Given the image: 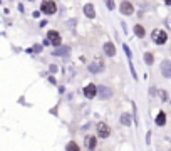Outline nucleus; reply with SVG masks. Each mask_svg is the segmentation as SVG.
<instances>
[{
	"label": "nucleus",
	"mask_w": 171,
	"mask_h": 151,
	"mask_svg": "<svg viewBox=\"0 0 171 151\" xmlns=\"http://www.w3.org/2000/svg\"><path fill=\"white\" fill-rule=\"evenodd\" d=\"M97 94V87H96L94 84H89L84 87V96L87 97V99H92V97Z\"/></svg>",
	"instance_id": "obj_6"
},
{
	"label": "nucleus",
	"mask_w": 171,
	"mask_h": 151,
	"mask_svg": "<svg viewBox=\"0 0 171 151\" xmlns=\"http://www.w3.org/2000/svg\"><path fill=\"white\" fill-rule=\"evenodd\" d=\"M40 10H42L44 14H47V15H52V14H56L57 5H56L54 0H42V3H40Z\"/></svg>",
	"instance_id": "obj_1"
},
{
	"label": "nucleus",
	"mask_w": 171,
	"mask_h": 151,
	"mask_svg": "<svg viewBox=\"0 0 171 151\" xmlns=\"http://www.w3.org/2000/svg\"><path fill=\"white\" fill-rule=\"evenodd\" d=\"M40 51H42V47H40V46H35L34 47V52H40Z\"/></svg>",
	"instance_id": "obj_21"
},
{
	"label": "nucleus",
	"mask_w": 171,
	"mask_h": 151,
	"mask_svg": "<svg viewBox=\"0 0 171 151\" xmlns=\"http://www.w3.org/2000/svg\"><path fill=\"white\" fill-rule=\"evenodd\" d=\"M104 69V62H101V60H94V62H91V66H89V71L92 72V74H97V72H101Z\"/></svg>",
	"instance_id": "obj_7"
},
{
	"label": "nucleus",
	"mask_w": 171,
	"mask_h": 151,
	"mask_svg": "<svg viewBox=\"0 0 171 151\" xmlns=\"http://www.w3.org/2000/svg\"><path fill=\"white\" fill-rule=\"evenodd\" d=\"M97 92H99V96H101V99H109V97L112 96V91L109 87H106V86L97 87Z\"/></svg>",
	"instance_id": "obj_8"
},
{
	"label": "nucleus",
	"mask_w": 171,
	"mask_h": 151,
	"mask_svg": "<svg viewBox=\"0 0 171 151\" xmlns=\"http://www.w3.org/2000/svg\"><path fill=\"white\" fill-rule=\"evenodd\" d=\"M97 134H99V138H107V136L111 134L109 126L104 124V123H99V124H97Z\"/></svg>",
	"instance_id": "obj_5"
},
{
	"label": "nucleus",
	"mask_w": 171,
	"mask_h": 151,
	"mask_svg": "<svg viewBox=\"0 0 171 151\" xmlns=\"http://www.w3.org/2000/svg\"><path fill=\"white\" fill-rule=\"evenodd\" d=\"M104 52H106L109 57H112L116 54V49H114V46H112L111 42H106V44H104Z\"/></svg>",
	"instance_id": "obj_12"
},
{
	"label": "nucleus",
	"mask_w": 171,
	"mask_h": 151,
	"mask_svg": "<svg viewBox=\"0 0 171 151\" xmlns=\"http://www.w3.org/2000/svg\"><path fill=\"white\" fill-rule=\"evenodd\" d=\"M84 14H86V17H89V19H94L96 17V10H94L92 3H87V5L84 7Z\"/></svg>",
	"instance_id": "obj_10"
},
{
	"label": "nucleus",
	"mask_w": 171,
	"mask_h": 151,
	"mask_svg": "<svg viewBox=\"0 0 171 151\" xmlns=\"http://www.w3.org/2000/svg\"><path fill=\"white\" fill-rule=\"evenodd\" d=\"M121 123H123L124 126H131V116L124 113L123 116H121Z\"/></svg>",
	"instance_id": "obj_15"
},
{
	"label": "nucleus",
	"mask_w": 171,
	"mask_h": 151,
	"mask_svg": "<svg viewBox=\"0 0 171 151\" xmlns=\"http://www.w3.org/2000/svg\"><path fill=\"white\" fill-rule=\"evenodd\" d=\"M134 34L137 35V37H141V39H143L144 35H146L144 27H143V25H139V24H137V25H134Z\"/></svg>",
	"instance_id": "obj_13"
},
{
	"label": "nucleus",
	"mask_w": 171,
	"mask_h": 151,
	"mask_svg": "<svg viewBox=\"0 0 171 151\" xmlns=\"http://www.w3.org/2000/svg\"><path fill=\"white\" fill-rule=\"evenodd\" d=\"M144 62L148 64V66H151V64L154 62V57L151 52H144Z\"/></svg>",
	"instance_id": "obj_16"
},
{
	"label": "nucleus",
	"mask_w": 171,
	"mask_h": 151,
	"mask_svg": "<svg viewBox=\"0 0 171 151\" xmlns=\"http://www.w3.org/2000/svg\"><path fill=\"white\" fill-rule=\"evenodd\" d=\"M67 151H79V146L76 143H69L67 144Z\"/></svg>",
	"instance_id": "obj_19"
},
{
	"label": "nucleus",
	"mask_w": 171,
	"mask_h": 151,
	"mask_svg": "<svg viewBox=\"0 0 171 151\" xmlns=\"http://www.w3.org/2000/svg\"><path fill=\"white\" fill-rule=\"evenodd\" d=\"M106 3H107V9H109V10H114V9H116L114 0H106Z\"/></svg>",
	"instance_id": "obj_20"
},
{
	"label": "nucleus",
	"mask_w": 171,
	"mask_h": 151,
	"mask_svg": "<svg viewBox=\"0 0 171 151\" xmlns=\"http://www.w3.org/2000/svg\"><path fill=\"white\" fill-rule=\"evenodd\" d=\"M156 124H158V126H164V124H166V114H164V113H160V114H158Z\"/></svg>",
	"instance_id": "obj_14"
},
{
	"label": "nucleus",
	"mask_w": 171,
	"mask_h": 151,
	"mask_svg": "<svg viewBox=\"0 0 171 151\" xmlns=\"http://www.w3.org/2000/svg\"><path fill=\"white\" fill-rule=\"evenodd\" d=\"M54 54L56 56H67L69 54V47H62L59 51H54Z\"/></svg>",
	"instance_id": "obj_17"
},
{
	"label": "nucleus",
	"mask_w": 171,
	"mask_h": 151,
	"mask_svg": "<svg viewBox=\"0 0 171 151\" xmlns=\"http://www.w3.org/2000/svg\"><path fill=\"white\" fill-rule=\"evenodd\" d=\"M161 72L164 77H171V62L169 60H163L161 62Z\"/></svg>",
	"instance_id": "obj_9"
},
{
	"label": "nucleus",
	"mask_w": 171,
	"mask_h": 151,
	"mask_svg": "<svg viewBox=\"0 0 171 151\" xmlns=\"http://www.w3.org/2000/svg\"><path fill=\"white\" fill-rule=\"evenodd\" d=\"M153 40L158 44V46H163L168 40V34L164 30H153Z\"/></svg>",
	"instance_id": "obj_2"
},
{
	"label": "nucleus",
	"mask_w": 171,
	"mask_h": 151,
	"mask_svg": "<svg viewBox=\"0 0 171 151\" xmlns=\"http://www.w3.org/2000/svg\"><path fill=\"white\" fill-rule=\"evenodd\" d=\"M164 2H166V3H168V5H169V3H171V0H164Z\"/></svg>",
	"instance_id": "obj_22"
},
{
	"label": "nucleus",
	"mask_w": 171,
	"mask_h": 151,
	"mask_svg": "<svg viewBox=\"0 0 171 151\" xmlns=\"http://www.w3.org/2000/svg\"><path fill=\"white\" fill-rule=\"evenodd\" d=\"M119 10H121V14H124V15H131L133 12H134V7H133V3H131V2L124 0V2H121Z\"/></svg>",
	"instance_id": "obj_4"
},
{
	"label": "nucleus",
	"mask_w": 171,
	"mask_h": 151,
	"mask_svg": "<svg viewBox=\"0 0 171 151\" xmlns=\"http://www.w3.org/2000/svg\"><path fill=\"white\" fill-rule=\"evenodd\" d=\"M84 143H86V148L87 149H94L96 148V138L94 136H86Z\"/></svg>",
	"instance_id": "obj_11"
},
{
	"label": "nucleus",
	"mask_w": 171,
	"mask_h": 151,
	"mask_svg": "<svg viewBox=\"0 0 171 151\" xmlns=\"http://www.w3.org/2000/svg\"><path fill=\"white\" fill-rule=\"evenodd\" d=\"M123 49H124V52H126V56H128V60L131 62V59H133V56H131V51H129V47H128V44H124L123 46Z\"/></svg>",
	"instance_id": "obj_18"
},
{
	"label": "nucleus",
	"mask_w": 171,
	"mask_h": 151,
	"mask_svg": "<svg viewBox=\"0 0 171 151\" xmlns=\"http://www.w3.org/2000/svg\"><path fill=\"white\" fill-rule=\"evenodd\" d=\"M47 40L52 44V46H61V42H62V39H61V35H59V32L57 30H51L47 34Z\"/></svg>",
	"instance_id": "obj_3"
}]
</instances>
